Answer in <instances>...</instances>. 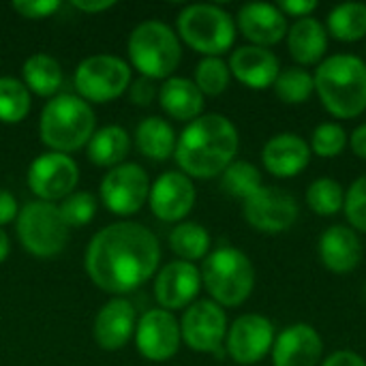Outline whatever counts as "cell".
Segmentation results:
<instances>
[{
	"instance_id": "cell-1",
	"label": "cell",
	"mask_w": 366,
	"mask_h": 366,
	"mask_svg": "<svg viewBox=\"0 0 366 366\" xmlns=\"http://www.w3.org/2000/svg\"><path fill=\"white\" fill-rule=\"evenodd\" d=\"M157 236L133 221L114 223L97 232L86 251V272L107 294H129L142 287L159 268Z\"/></svg>"
},
{
	"instance_id": "cell-2",
	"label": "cell",
	"mask_w": 366,
	"mask_h": 366,
	"mask_svg": "<svg viewBox=\"0 0 366 366\" xmlns=\"http://www.w3.org/2000/svg\"><path fill=\"white\" fill-rule=\"evenodd\" d=\"M238 146V129L227 116L204 114L184 127L174 157L189 178H214L234 163Z\"/></svg>"
},
{
	"instance_id": "cell-3",
	"label": "cell",
	"mask_w": 366,
	"mask_h": 366,
	"mask_svg": "<svg viewBox=\"0 0 366 366\" xmlns=\"http://www.w3.org/2000/svg\"><path fill=\"white\" fill-rule=\"evenodd\" d=\"M315 92L324 107L341 120L366 112V62L354 54H335L317 64Z\"/></svg>"
},
{
	"instance_id": "cell-4",
	"label": "cell",
	"mask_w": 366,
	"mask_h": 366,
	"mask_svg": "<svg viewBox=\"0 0 366 366\" xmlns=\"http://www.w3.org/2000/svg\"><path fill=\"white\" fill-rule=\"evenodd\" d=\"M39 133L51 152H75L94 135V112L77 94H58L43 107Z\"/></svg>"
},
{
	"instance_id": "cell-5",
	"label": "cell",
	"mask_w": 366,
	"mask_h": 366,
	"mask_svg": "<svg viewBox=\"0 0 366 366\" xmlns=\"http://www.w3.org/2000/svg\"><path fill=\"white\" fill-rule=\"evenodd\" d=\"M202 283L219 307H240L255 287V268L251 259L234 247H221L204 259Z\"/></svg>"
},
{
	"instance_id": "cell-6",
	"label": "cell",
	"mask_w": 366,
	"mask_h": 366,
	"mask_svg": "<svg viewBox=\"0 0 366 366\" xmlns=\"http://www.w3.org/2000/svg\"><path fill=\"white\" fill-rule=\"evenodd\" d=\"M129 58L139 75L169 79L182 58L178 34L159 19L142 21L129 36Z\"/></svg>"
},
{
	"instance_id": "cell-7",
	"label": "cell",
	"mask_w": 366,
	"mask_h": 366,
	"mask_svg": "<svg viewBox=\"0 0 366 366\" xmlns=\"http://www.w3.org/2000/svg\"><path fill=\"white\" fill-rule=\"evenodd\" d=\"M178 32L195 51L219 58L236 41V21L217 4H189L178 15Z\"/></svg>"
},
{
	"instance_id": "cell-8",
	"label": "cell",
	"mask_w": 366,
	"mask_h": 366,
	"mask_svg": "<svg viewBox=\"0 0 366 366\" xmlns=\"http://www.w3.org/2000/svg\"><path fill=\"white\" fill-rule=\"evenodd\" d=\"M17 236L30 255L47 259L56 257L66 247L69 225L56 204L36 199L28 202L17 212Z\"/></svg>"
},
{
	"instance_id": "cell-9",
	"label": "cell",
	"mask_w": 366,
	"mask_h": 366,
	"mask_svg": "<svg viewBox=\"0 0 366 366\" xmlns=\"http://www.w3.org/2000/svg\"><path fill=\"white\" fill-rule=\"evenodd\" d=\"M73 84L84 101L107 103L131 86V66L112 54L88 56L77 64Z\"/></svg>"
},
{
	"instance_id": "cell-10",
	"label": "cell",
	"mask_w": 366,
	"mask_h": 366,
	"mask_svg": "<svg viewBox=\"0 0 366 366\" xmlns=\"http://www.w3.org/2000/svg\"><path fill=\"white\" fill-rule=\"evenodd\" d=\"M150 195V180L142 165L122 163L112 167L101 180V199L109 212L131 217L142 210Z\"/></svg>"
},
{
	"instance_id": "cell-11",
	"label": "cell",
	"mask_w": 366,
	"mask_h": 366,
	"mask_svg": "<svg viewBox=\"0 0 366 366\" xmlns=\"http://www.w3.org/2000/svg\"><path fill=\"white\" fill-rule=\"evenodd\" d=\"M79 180L77 163L62 152H45L28 167V187L41 202H58L73 193Z\"/></svg>"
},
{
	"instance_id": "cell-12",
	"label": "cell",
	"mask_w": 366,
	"mask_h": 366,
	"mask_svg": "<svg viewBox=\"0 0 366 366\" xmlns=\"http://www.w3.org/2000/svg\"><path fill=\"white\" fill-rule=\"evenodd\" d=\"M244 221L266 234L287 232L298 221V202L279 187H262L242 206Z\"/></svg>"
},
{
	"instance_id": "cell-13",
	"label": "cell",
	"mask_w": 366,
	"mask_h": 366,
	"mask_svg": "<svg viewBox=\"0 0 366 366\" xmlns=\"http://www.w3.org/2000/svg\"><path fill=\"white\" fill-rule=\"evenodd\" d=\"M182 341L199 354H214L227 337V315L214 300L193 302L180 320Z\"/></svg>"
},
{
	"instance_id": "cell-14",
	"label": "cell",
	"mask_w": 366,
	"mask_h": 366,
	"mask_svg": "<svg viewBox=\"0 0 366 366\" xmlns=\"http://www.w3.org/2000/svg\"><path fill=\"white\" fill-rule=\"evenodd\" d=\"M274 326L268 317L259 313L240 315L229 328L225 337V350L234 362L242 366L257 365L272 352L274 345Z\"/></svg>"
},
{
	"instance_id": "cell-15",
	"label": "cell",
	"mask_w": 366,
	"mask_h": 366,
	"mask_svg": "<svg viewBox=\"0 0 366 366\" xmlns=\"http://www.w3.org/2000/svg\"><path fill=\"white\" fill-rule=\"evenodd\" d=\"M182 335L180 324L165 309H150L146 311L137 326H135V345L146 360L165 362L176 356L180 347Z\"/></svg>"
},
{
	"instance_id": "cell-16",
	"label": "cell",
	"mask_w": 366,
	"mask_h": 366,
	"mask_svg": "<svg viewBox=\"0 0 366 366\" xmlns=\"http://www.w3.org/2000/svg\"><path fill=\"white\" fill-rule=\"evenodd\" d=\"M193 180L182 172H165L150 187L148 204L157 219L165 223L182 221L195 206Z\"/></svg>"
},
{
	"instance_id": "cell-17",
	"label": "cell",
	"mask_w": 366,
	"mask_h": 366,
	"mask_svg": "<svg viewBox=\"0 0 366 366\" xmlns=\"http://www.w3.org/2000/svg\"><path fill=\"white\" fill-rule=\"evenodd\" d=\"M202 290V272L191 262H169L154 279V296L161 309L174 311L191 307Z\"/></svg>"
},
{
	"instance_id": "cell-18",
	"label": "cell",
	"mask_w": 366,
	"mask_h": 366,
	"mask_svg": "<svg viewBox=\"0 0 366 366\" xmlns=\"http://www.w3.org/2000/svg\"><path fill=\"white\" fill-rule=\"evenodd\" d=\"M274 366H317L324 354L322 335L311 324H292L272 345Z\"/></svg>"
},
{
	"instance_id": "cell-19",
	"label": "cell",
	"mask_w": 366,
	"mask_h": 366,
	"mask_svg": "<svg viewBox=\"0 0 366 366\" xmlns=\"http://www.w3.org/2000/svg\"><path fill=\"white\" fill-rule=\"evenodd\" d=\"M240 32L257 47H270L287 36V17L283 11L268 2H249L236 15Z\"/></svg>"
},
{
	"instance_id": "cell-20",
	"label": "cell",
	"mask_w": 366,
	"mask_h": 366,
	"mask_svg": "<svg viewBox=\"0 0 366 366\" xmlns=\"http://www.w3.org/2000/svg\"><path fill=\"white\" fill-rule=\"evenodd\" d=\"M229 73L247 88L264 90L274 86L281 73V64L268 47L242 45L229 58Z\"/></svg>"
},
{
	"instance_id": "cell-21",
	"label": "cell",
	"mask_w": 366,
	"mask_h": 366,
	"mask_svg": "<svg viewBox=\"0 0 366 366\" xmlns=\"http://www.w3.org/2000/svg\"><path fill=\"white\" fill-rule=\"evenodd\" d=\"M309 161L311 148L296 133H277L266 142L262 150V163L266 172H270L277 178L298 176L309 165Z\"/></svg>"
},
{
	"instance_id": "cell-22",
	"label": "cell",
	"mask_w": 366,
	"mask_h": 366,
	"mask_svg": "<svg viewBox=\"0 0 366 366\" xmlns=\"http://www.w3.org/2000/svg\"><path fill=\"white\" fill-rule=\"evenodd\" d=\"M135 335V309L133 305L118 296L109 300L94 320V339L101 350L116 352L122 350Z\"/></svg>"
},
{
	"instance_id": "cell-23",
	"label": "cell",
	"mask_w": 366,
	"mask_h": 366,
	"mask_svg": "<svg viewBox=\"0 0 366 366\" xmlns=\"http://www.w3.org/2000/svg\"><path fill=\"white\" fill-rule=\"evenodd\" d=\"M320 259L335 274H347L362 259V242L347 225H332L320 238Z\"/></svg>"
},
{
	"instance_id": "cell-24",
	"label": "cell",
	"mask_w": 366,
	"mask_h": 366,
	"mask_svg": "<svg viewBox=\"0 0 366 366\" xmlns=\"http://www.w3.org/2000/svg\"><path fill=\"white\" fill-rule=\"evenodd\" d=\"M287 49L300 66L317 64L328 51V30L315 17H300L287 28Z\"/></svg>"
},
{
	"instance_id": "cell-25",
	"label": "cell",
	"mask_w": 366,
	"mask_h": 366,
	"mask_svg": "<svg viewBox=\"0 0 366 366\" xmlns=\"http://www.w3.org/2000/svg\"><path fill=\"white\" fill-rule=\"evenodd\" d=\"M159 103L167 116L176 120H195L204 109V94L195 86L193 79L187 77H169L159 88Z\"/></svg>"
},
{
	"instance_id": "cell-26",
	"label": "cell",
	"mask_w": 366,
	"mask_h": 366,
	"mask_svg": "<svg viewBox=\"0 0 366 366\" xmlns=\"http://www.w3.org/2000/svg\"><path fill=\"white\" fill-rule=\"evenodd\" d=\"M176 142L174 127L161 116H148L135 129L137 150L152 161H167L176 152Z\"/></svg>"
},
{
	"instance_id": "cell-27",
	"label": "cell",
	"mask_w": 366,
	"mask_h": 366,
	"mask_svg": "<svg viewBox=\"0 0 366 366\" xmlns=\"http://www.w3.org/2000/svg\"><path fill=\"white\" fill-rule=\"evenodd\" d=\"M131 150V137L127 129L118 124H107L99 131L88 142V157L94 165L99 167H116L122 165Z\"/></svg>"
},
{
	"instance_id": "cell-28",
	"label": "cell",
	"mask_w": 366,
	"mask_h": 366,
	"mask_svg": "<svg viewBox=\"0 0 366 366\" xmlns=\"http://www.w3.org/2000/svg\"><path fill=\"white\" fill-rule=\"evenodd\" d=\"M21 75H24V86L30 92L39 97H51V99L60 90L62 79H64L60 62L47 54H32L24 62Z\"/></svg>"
},
{
	"instance_id": "cell-29",
	"label": "cell",
	"mask_w": 366,
	"mask_h": 366,
	"mask_svg": "<svg viewBox=\"0 0 366 366\" xmlns=\"http://www.w3.org/2000/svg\"><path fill=\"white\" fill-rule=\"evenodd\" d=\"M328 32L345 43H354L366 36L365 2H343L328 13Z\"/></svg>"
},
{
	"instance_id": "cell-30",
	"label": "cell",
	"mask_w": 366,
	"mask_h": 366,
	"mask_svg": "<svg viewBox=\"0 0 366 366\" xmlns=\"http://www.w3.org/2000/svg\"><path fill=\"white\" fill-rule=\"evenodd\" d=\"M169 247L182 262L206 259L210 251V234L199 223H178L169 234Z\"/></svg>"
},
{
	"instance_id": "cell-31",
	"label": "cell",
	"mask_w": 366,
	"mask_h": 366,
	"mask_svg": "<svg viewBox=\"0 0 366 366\" xmlns=\"http://www.w3.org/2000/svg\"><path fill=\"white\" fill-rule=\"evenodd\" d=\"M277 97L287 105H300L307 103L315 92V79L313 75L302 66H287L279 73L274 81Z\"/></svg>"
},
{
	"instance_id": "cell-32",
	"label": "cell",
	"mask_w": 366,
	"mask_h": 366,
	"mask_svg": "<svg viewBox=\"0 0 366 366\" xmlns=\"http://www.w3.org/2000/svg\"><path fill=\"white\" fill-rule=\"evenodd\" d=\"M264 187L262 172L249 163V161H234L223 174H221V189L238 199H249L253 193H257Z\"/></svg>"
},
{
	"instance_id": "cell-33",
	"label": "cell",
	"mask_w": 366,
	"mask_h": 366,
	"mask_svg": "<svg viewBox=\"0 0 366 366\" xmlns=\"http://www.w3.org/2000/svg\"><path fill=\"white\" fill-rule=\"evenodd\" d=\"M30 112V90L15 77H0V122L17 124Z\"/></svg>"
},
{
	"instance_id": "cell-34",
	"label": "cell",
	"mask_w": 366,
	"mask_h": 366,
	"mask_svg": "<svg viewBox=\"0 0 366 366\" xmlns=\"http://www.w3.org/2000/svg\"><path fill=\"white\" fill-rule=\"evenodd\" d=\"M345 191L335 178H317L307 189V206L320 217H332L343 210Z\"/></svg>"
},
{
	"instance_id": "cell-35",
	"label": "cell",
	"mask_w": 366,
	"mask_h": 366,
	"mask_svg": "<svg viewBox=\"0 0 366 366\" xmlns=\"http://www.w3.org/2000/svg\"><path fill=\"white\" fill-rule=\"evenodd\" d=\"M229 64L217 56H206L195 69V86L202 94L208 97H219L221 92H225L229 86Z\"/></svg>"
},
{
	"instance_id": "cell-36",
	"label": "cell",
	"mask_w": 366,
	"mask_h": 366,
	"mask_svg": "<svg viewBox=\"0 0 366 366\" xmlns=\"http://www.w3.org/2000/svg\"><path fill=\"white\" fill-rule=\"evenodd\" d=\"M347 144L350 135L339 122H322L313 129L309 148L322 159H335L347 148Z\"/></svg>"
},
{
	"instance_id": "cell-37",
	"label": "cell",
	"mask_w": 366,
	"mask_h": 366,
	"mask_svg": "<svg viewBox=\"0 0 366 366\" xmlns=\"http://www.w3.org/2000/svg\"><path fill=\"white\" fill-rule=\"evenodd\" d=\"M58 208H60V214H62L64 223L69 225V229L84 227L97 214V199L86 191H77V193H71L69 197H64Z\"/></svg>"
},
{
	"instance_id": "cell-38",
	"label": "cell",
	"mask_w": 366,
	"mask_h": 366,
	"mask_svg": "<svg viewBox=\"0 0 366 366\" xmlns=\"http://www.w3.org/2000/svg\"><path fill=\"white\" fill-rule=\"evenodd\" d=\"M345 217L352 223V229L366 234V176H360L352 182V187L345 191V204H343Z\"/></svg>"
},
{
	"instance_id": "cell-39",
	"label": "cell",
	"mask_w": 366,
	"mask_h": 366,
	"mask_svg": "<svg viewBox=\"0 0 366 366\" xmlns=\"http://www.w3.org/2000/svg\"><path fill=\"white\" fill-rule=\"evenodd\" d=\"M11 6L26 19H43L60 9V0H15Z\"/></svg>"
},
{
	"instance_id": "cell-40",
	"label": "cell",
	"mask_w": 366,
	"mask_h": 366,
	"mask_svg": "<svg viewBox=\"0 0 366 366\" xmlns=\"http://www.w3.org/2000/svg\"><path fill=\"white\" fill-rule=\"evenodd\" d=\"M157 94L159 92H157L154 79L144 77V75H139L137 79H131V86H129V99H131V103L146 107V105H150L154 101Z\"/></svg>"
},
{
	"instance_id": "cell-41",
	"label": "cell",
	"mask_w": 366,
	"mask_h": 366,
	"mask_svg": "<svg viewBox=\"0 0 366 366\" xmlns=\"http://www.w3.org/2000/svg\"><path fill=\"white\" fill-rule=\"evenodd\" d=\"M279 9L283 11V15H292L300 19V17H311V13L317 9V2L315 0H283Z\"/></svg>"
},
{
	"instance_id": "cell-42",
	"label": "cell",
	"mask_w": 366,
	"mask_h": 366,
	"mask_svg": "<svg viewBox=\"0 0 366 366\" xmlns=\"http://www.w3.org/2000/svg\"><path fill=\"white\" fill-rule=\"evenodd\" d=\"M322 366H366V360L362 356H358L356 352H350V350H341V352H335L330 354Z\"/></svg>"
},
{
	"instance_id": "cell-43",
	"label": "cell",
	"mask_w": 366,
	"mask_h": 366,
	"mask_svg": "<svg viewBox=\"0 0 366 366\" xmlns=\"http://www.w3.org/2000/svg\"><path fill=\"white\" fill-rule=\"evenodd\" d=\"M13 219H17V202L9 191L0 189V227L11 223Z\"/></svg>"
},
{
	"instance_id": "cell-44",
	"label": "cell",
	"mask_w": 366,
	"mask_h": 366,
	"mask_svg": "<svg viewBox=\"0 0 366 366\" xmlns=\"http://www.w3.org/2000/svg\"><path fill=\"white\" fill-rule=\"evenodd\" d=\"M71 4L84 13H99V11H107V9L116 6L114 0H73Z\"/></svg>"
},
{
	"instance_id": "cell-45",
	"label": "cell",
	"mask_w": 366,
	"mask_h": 366,
	"mask_svg": "<svg viewBox=\"0 0 366 366\" xmlns=\"http://www.w3.org/2000/svg\"><path fill=\"white\" fill-rule=\"evenodd\" d=\"M350 146H352L356 157H360V159L366 161V122L354 129V133L350 137Z\"/></svg>"
},
{
	"instance_id": "cell-46",
	"label": "cell",
	"mask_w": 366,
	"mask_h": 366,
	"mask_svg": "<svg viewBox=\"0 0 366 366\" xmlns=\"http://www.w3.org/2000/svg\"><path fill=\"white\" fill-rule=\"evenodd\" d=\"M9 251H11V244H9V236L2 232L0 227V264L9 257Z\"/></svg>"
},
{
	"instance_id": "cell-47",
	"label": "cell",
	"mask_w": 366,
	"mask_h": 366,
	"mask_svg": "<svg viewBox=\"0 0 366 366\" xmlns=\"http://www.w3.org/2000/svg\"><path fill=\"white\" fill-rule=\"evenodd\" d=\"M365 290H366V285H365Z\"/></svg>"
}]
</instances>
